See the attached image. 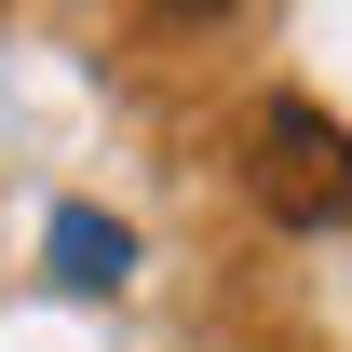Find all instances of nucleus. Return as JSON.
<instances>
[{
    "label": "nucleus",
    "instance_id": "obj_1",
    "mask_svg": "<svg viewBox=\"0 0 352 352\" xmlns=\"http://www.w3.org/2000/svg\"><path fill=\"white\" fill-rule=\"evenodd\" d=\"M258 204L285 230H325V217H352V135L311 109V95H271L258 109Z\"/></svg>",
    "mask_w": 352,
    "mask_h": 352
}]
</instances>
